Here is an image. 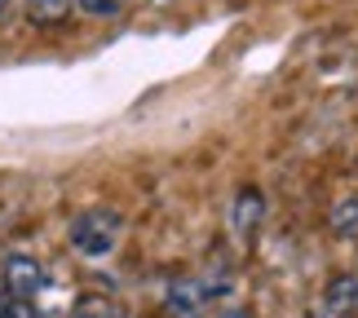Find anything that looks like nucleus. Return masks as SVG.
Segmentation results:
<instances>
[{
  "label": "nucleus",
  "instance_id": "obj_1",
  "mask_svg": "<svg viewBox=\"0 0 358 318\" xmlns=\"http://www.w3.org/2000/svg\"><path fill=\"white\" fill-rule=\"evenodd\" d=\"M120 226H124V221L115 212L89 208V212H80L71 221V247H76L80 256H106L120 243Z\"/></svg>",
  "mask_w": 358,
  "mask_h": 318
},
{
  "label": "nucleus",
  "instance_id": "obj_2",
  "mask_svg": "<svg viewBox=\"0 0 358 318\" xmlns=\"http://www.w3.org/2000/svg\"><path fill=\"white\" fill-rule=\"evenodd\" d=\"M0 279H5V292L13 301H27V305H31L40 296V287H45V266H40L36 256H27V252H9Z\"/></svg>",
  "mask_w": 358,
  "mask_h": 318
},
{
  "label": "nucleus",
  "instance_id": "obj_3",
  "mask_svg": "<svg viewBox=\"0 0 358 318\" xmlns=\"http://www.w3.org/2000/svg\"><path fill=\"white\" fill-rule=\"evenodd\" d=\"M222 292H230V283H222V279H182L169 287V305H173V314H190Z\"/></svg>",
  "mask_w": 358,
  "mask_h": 318
},
{
  "label": "nucleus",
  "instance_id": "obj_4",
  "mask_svg": "<svg viewBox=\"0 0 358 318\" xmlns=\"http://www.w3.org/2000/svg\"><path fill=\"white\" fill-rule=\"evenodd\" d=\"M261 217H266V199H261V190H239L235 203H230V234H239V239H252Z\"/></svg>",
  "mask_w": 358,
  "mask_h": 318
},
{
  "label": "nucleus",
  "instance_id": "obj_5",
  "mask_svg": "<svg viewBox=\"0 0 358 318\" xmlns=\"http://www.w3.org/2000/svg\"><path fill=\"white\" fill-rule=\"evenodd\" d=\"M327 318H350L358 310V279L354 274H336L332 283H327Z\"/></svg>",
  "mask_w": 358,
  "mask_h": 318
},
{
  "label": "nucleus",
  "instance_id": "obj_6",
  "mask_svg": "<svg viewBox=\"0 0 358 318\" xmlns=\"http://www.w3.org/2000/svg\"><path fill=\"white\" fill-rule=\"evenodd\" d=\"M332 230L345 234V239H350V234H358V199H354V195H345V199L332 208Z\"/></svg>",
  "mask_w": 358,
  "mask_h": 318
},
{
  "label": "nucleus",
  "instance_id": "obj_7",
  "mask_svg": "<svg viewBox=\"0 0 358 318\" xmlns=\"http://www.w3.org/2000/svg\"><path fill=\"white\" fill-rule=\"evenodd\" d=\"M124 5H129V0H76V9L85 13V18H120Z\"/></svg>",
  "mask_w": 358,
  "mask_h": 318
},
{
  "label": "nucleus",
  "instance_id": "obj_8",
  "mask_svg": "<svg viewBox=\"0 0 358 318\" xmlns=\"http://www.w3.org/2000/svg\"><path fill=\"white\" fill-rule=\"evenodd\" d=\"M217 318H252L248 310H226V314H217Z\"/></svg>",
  "mask_w": 358,
  "mask_h": 318
},
{
  "label": "nucleus",
  "instance_id": "obj_9",
  "mask_svg": "<svg viewBox=\"0 0 358 318\" xmlns=\"http://www.w3.org/2000/svg\"><path fill=\"white\" fill-rule=\"evenodd\" d=\"M5 9H9V0H0V18H5Z\"/></svg>",
  "mask_w": 358,
  "mask_h": 318
}]
</instances>
